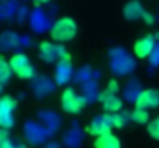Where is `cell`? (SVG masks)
I'll return each instance as SVG.
<instances>
[{
    "instance_id": "6da1fadb",
    "label": "cell",
    "mask_w": 159,
    "mask_h": 148,
    "mask_svg": "<svg viewBox=\"0 0 159 148\" xmlns=\"http://www.w3.org/2000/svg\"><path fill=\"white\" fill-rule=\"evenodd\" d=\"M77 34V23L71 17H60L53 23L50 29V36L57 43L71 42Z\"/></svg>"
},
{
    "instance_id": "7a4b0ae2",
    "label": "cell",
    "mask_w": 159,
    "mask_h": 148,
    "mask_svg": "<svg viewBox=\"0 0 159 148\" xmlns=\"http://www.w3.org/2000/svg\"><path fill=\"white\" fill-rule=\"evenodd\" d=\"M11 68L14 76H17L22 80H31L33 77H36V68L33 65V62L30 60V57L23 52H16L11 59H9Z\"/></svg>"
},
{
    "instance_id": "3957f363",
    "label": "cell",
    "mask_w": 159,
    "mask_h": 148,
    "mask_svg": "<svg viewBox=\"0 0 159 148\" xmlns=\"http://www.w3.org/2000/svg\"><path fill=\"white\" fill-rule=\"evenodd\" d=\"M60 106L66 114H79L87 106V100L74 88H65L60 94Z\"/></svg>"
},
{
    "instance_id": "277c9868",
    "label": "cell",
    "mask_w": 159,
    "mask_h": 148,
    "mask_svg": "<svg viewBox=\"0 0 159 148\" xmlns=\"http://www.w3.org/2000/svg\"><path fill=\"white\" fill-rule=\"evenodd\" d=\"M16 108H17V100L12 96H2L0 97V128L9 130L14 127Z\"/></svg>"
},
{
    "instance_id": "5b68a950",
    "label": "cell",
    "mask_w": 159,
    "mask_h": 148,
    "mask_svg": "<svg viewBox=\"0 0 159 148\" xmlns=\"http://www.w3.org/2000/svg\"><path fill=\"white\" fill-rule=\"evenodd\" d=\"M39 57L45 63H53L57 59L65 60V57H68V54L60 45H56L51 42H42L39 45Z\"/></svg>"
},
{
    "instance_id": "8992f818",
    "label": "cell",
    "mask_w": 159,
    "mask_h": 148,
    "mask_svg": "<svg viewBox=\"0 0 159 148\" xmlns=\"http://www.w3.org/2000/svg\"><path fill=\"white\" fill-rule=\"evenodd\" d=\"M159 106V90L155 88H147L142 90L136 99H134V108L141 110H155Z\"/></svg>"
},
{
    "instance_id": "52a82bcc",
    "label": "cell",
    "mask_w": 159,
    "mask_h": 148,
    "mask_svg": "<svg viewBox=\"0 0 159 148\" xmlns=\"http://www.w3.org/2000/svg\"><path fill=\"white\" fill-rule=\"evenodd\" d=\"M153 51H155V37L152 34L141 37L133 45V52L138 59H147V57L152 56Z\"/></svg>"
},
{
    "instance_id": "ba28073f",
    "label": "cell",
    "mask_w": 159,
    "mask_h": 148,
    "mask_svg": "<svg viewBox=\"0 0 159 148\" xmlns=\"http://www.w3.org/2000/svg\"><path fill=\"white\" fill-rule=\"evenodd\" d=\"M101 103H102V110L105 111L104 114H114V113H119L122 110V99L119 97L117 94H107L102 93L101 94Z\"/></svg>"
},
{
    "instance_id": "9c48e42d",
    "label": "cell",
    "mask_w": 159,
    "mask_h": 148,
    "mask_svg": "<svg viewBox=\"0 0 159 148\" xmlns=\"http://www.w3.org/2000/svg\"><path fill=\"white\" fill-rule=\"evenodd\" d=\"M111 130H113V128H111L110 123L107 122V119H105L104 114L94 117V119L90 122L88 128H87V131H88L91 136H94V137H99V136L108 134V133H111Z\"/></svg>"
},
{
    "instance_id": "30bf717a",
    "label": "cell",
    "mask_w": 159,
    "mask_h": 148,
    "mask_svg": "<svg viewBox=\"0 0 159 148\" xmlns=\"http://www.w3.org/2000/svg\"><path fill=\"white\" fill-rule=\"evenodd\" d=\"M93 147L94 148H122V145H120V141H119L117 136H114L113 133H108V134L96 137L94 142H93Z\"/></svg>"
},
{
    "instance_id": "8fae6325",
    "label": "cell",
    "mask_w": 159,
    "mask_h": 148,
    "mask_svg": "<svg viewBox=\"0 0 159 148\" xmlns=\"http://www.w3.org/2000/svg\"><path fill=\"white\" fill-rule=\"evenodd\" d=\"M104 116L111 128H124L127 125V122L130 120V114H127L124 111H119L114 114H104Z\"/></svg>"
},
{
    "instance_id": "7c38bea8",
    "label": "cell",
    "mask_w": 159,
    "mask_h": 148,
    "mask_svg": "<svg viewBox=\"0 0 159 148\" xmlns=\"http://www.w3.org/2000/svg\"><path fill=\"white\" fill-rule=\"evenodd\" d=\"M12 74L14 73H12V68H11L9 60H6V59H3L0 56V85H6L11 80Z\"/></svg>"
},
{
    "instance_id": "4fadbf2b",
    "label": "cell",
    "mask_w": 159,
    "mask_h": 148,
    "mask_svg": "<svg viewBox=\"0 0 159 148\" xmlns=\"http://www.w3.org/2000/svg\"><path fill=\"white\" fill-rule=\"evenodd\" d=\"M130 120L133 123H138V125H148L150 122V114L147 110H141V108H134L131 113H130Z\"/></svg>"
},
{
    "instance_id": "5bb4252c",
    "label": "cell",
    "mask_w": 159,
    "mask_h": 148,
    "mask_svg": "<svg viewBox=\"0 0 159 148\" xmlns=\"http://www.w3.org/2000/svg\"><path fill=\"white\" fill-rule=\"evenodd\" d=\"M0 148H22V147H17L12 139H11V134L8 130H3L0 128Z\"/></svg>"
},
{
    "instance_id": "9a60e30c",
    "label": "cell",
    "mask_w": 159,
    "mask_h": 148,
    "mask_svg": "<svg viewBox=\"0 0 159 148\" xmlns=\"http://www.w3.org/2000/svg\"><path fill=\"white\" fill-rule=\"evenodd\" d=\"M147 133L152 139L159 141V116H156L155 119H152L147 125Z\"/></svg>"
},
{
    "instance_id": "2e32d148",
    "label": "cell",
    "mask_w": 159,
    "mask_h": 148,
    "mask_svg": "<svg viewBox=\"0 0 159 148\" xmlns=\"http://www.w3.org/2000/svg\"><path fill=\"white\" fill-rule=\"evenodd\" d=\"M104 93H107V94H117V93H119V83H117L116 80H110V82L107 83Z\"/></svg>"
},
{
    "instance_id": "e0dca14e",
    "label": "cell",
    "mask_w": 159,
    "mask_h": 148,
    "mask_svg": "<svg viewBox=\"0 0 159 148\" xmlns=\"http://www.w3.org/2000/svg\"><path fill=\"white\" fill-rule=\"evenodd\" d=\"M36 3H40V5H43V3H48L50 0H34Z\"/></svg>"
},
{
    "instance_id": "ac0fdd59",
    "label": "cell",
    "mask_w": 159,
    "mask_h": 148,
    "mask_svg": "<svg viewBox=\"0 0 159 148\" xmlns=\"http://www.w3.org/2000/svg\"><path fill=\"white\" fill-rule=\"evenodd\" d=\"M2 91H3V85H0V94H2ZM2 97V96H0Z\"/></svg>"
}]
</instances>
